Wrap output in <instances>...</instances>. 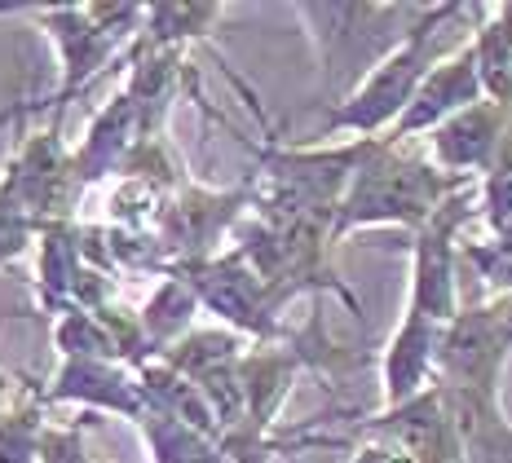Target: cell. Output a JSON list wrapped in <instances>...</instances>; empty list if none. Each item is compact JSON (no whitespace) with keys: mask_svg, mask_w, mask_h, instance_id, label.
Instances as JSON below:
<instances>
[{"mask_svg":"<svg viewBox=\"0 0 512 463\" xmlns=\"http://www.w3.org/2000/svg\"><path fill=\"white\" fill-rule=\"evenodd\" d=\"M49 402H80V406H93V411H115L137 424L146 411V389H142V375H133L124 362L67 358L49 389Z\"/></svg>","mask_w":512,"mask_h":463,"instance_id":"cell-10","label":"cell"},{"mask_svg":"<svg viewBox=\"0 0 512 463\" xmlns=\"http://www.w3.org/2000/svg\"><path fill=\"white\" fill-rule=\"evenodd\" d=\"M296 14L318 45L323 84L349 98L393 49L407 45L429 5H301Z\"/></svg>","mask_w":512,"mask_h":463,"instance_id":"cell-3","label":"cell"},{"mask_svg":"<svg viewBox=\"0 0 512 463\" xmlns=\"http://www.w3.org/2000/svg\"><path fill=\"white\" fill-rule=\"evenodd\" d=\"M486 98L482 89V67H477V49H473V36L460 40L451 53H446L437 67L424 75L420 93H415V102L407 106V115L398 120L393 128V142H415V137H429L437 133L446 120H455L460 111L468 106H477Z\"/></svg>","mask_w":512,"mask_h":463,"instance_id":"cell-7","label":"cell"},{"mask_svg":"<svg viewBox=\"0 0 512 463\" xmlns=\"http://www.w3.org/2000/svg\"><path fill=\"white\" fill-rule=\"evenodd\" d=\"M508 115H512V106L482 98L477 106L455 115V120H446L437 133H429V159L455 181L486 177L490 159L499 150V137L508 128Z\"/></svg>","mask_w":512,"mask_h":463,"instance_id":"cell-8","label":"cell"},{"mask_svg":"<svg viewBox=\"0 0 512 463\" xmlns=\"http://www.w3.org/2000/svg\"><path fill=\"white\" fill-rule=\"evenodd\" d=\"M437 393L464 450V463H512V419L499 406V393L451 389V384H437Z\"/></svg>","mask_w":512,"mask_h":463,"instance_id":"cell-11","label":"cell"},{"mask_svg":"<svg viewBox=\"0 0 512 463\" xmlns=\"http://www.w3.org/2000/svg\"><path fill=\"white\" fill-rule=\"evenodd\" d=\"M464 14H468V5H429V14H424V23L411 31L407 45L393 49L349 98H340L332 111H327L318 137L349 133L354 142L389 137L402 115H407V106L415 102L424 75L451 53L446 49V31H451V23Z\"/></svg>","mask_w":512,"mask_h":463,"instance_id":"cell-2","label":"cell"},{"mask_svg":"<svg viewBox=\"0 0 512 463\" xmlns=\"http://www.w3.org/2000/svg\"><path fill=\"white\" fill-rule=\"evenodd\" d=\"M256 463H265V459H256Z\"/></svg>","mask_w":512,"mask_h":463,"instance_id":"cell-18","label":"cell"},{"mask_svg":"<svg viewBox=\"0 0 512 463\" xmlns=\"http://www.w3.org/2000/svg\"><path fill=\"white\" fill-rule=\"evenodd\" d=\"M226 5H151L142 23L146 49H181L186 40L208 36L212 23H221Z\"/></svg>","mask_w":512,"mask_h":463,"instance_id":"cell-14","label":"cell"},{"mask_svg":"<svg viewBox=\"0 0 512 463\" xmlns=\"http://www.w3.org/2000/svg\"><path fill=\"white\" fill-rule=\"evenodd\" d=\"M36 23L53 36L62 53V93L58 106L98 75L115 49L133 31H142L146 9L137 5H67V9H36Z\"/></svg>","mask_w":512,"mask_h":463,"instance_id":"cell-5","label":"cell"},{"mask_svg":"<svg viewBox=\"0 0 512 463\" xmlns=\"http://www.w3.org/2000/svg\"><path fill=\"white\" fill-rule=\"evenodd\" d=\"M508 353H512V340L504 331V318H499L495 300H490V305H464V314L442 331L437 384L499 393V375H504Z\"/></svg>","mask_w":512,"mask_h":463,"instance_id":"cell-6","label":"cell"},{"mask_svg":"<svg viewBox=\"0 0 512 463\" xmlns=\"http://www.w3.org/2000/svg\"><path fill=\"white\" fill-rule=\"evenodd\" d=\"M477 212L486 217L490 234H508L512 230V115H508V128L499 137V150L490 159L486 177H482V195H477Z\"/></svg>","mask_w":512,"mask_h":463,"instance_id":"cell-15","label":"cell"},{"mask_svg":"<svg viewBox=\"0 0 512 463\" xmlns=\"http://www.w3.org/2000/svg\"><path fill=\"white\" fill-rule=\"evenodd\" d=\"M36 463H93L89 455H84V428H53V424H45Z\"/></svg>","mask_w":512,"mask_h":463,"instance_id":"cell-16","label":"cell"},{"mask_svg":"<svg viewBox=\"0 0 512 463\" xmlns=\"http://www.w3.org/2000/svg\"><path fill=\"white\" fill-rule=\"evenodd\" d=\"M195 314H199L195 283H190L181 269H173V274L155 287V296L142 305V314H137V322H142V336H146V349L164 358L177 340H186Z\"/></svg>","mask_w":512,"mask_h":463,"instance_id":"cell-12","label":"cell"},{"mask_svg":"<svg viewBox=\"0 0 512 463\" xmlns=\"http://www.w3.org/2000/svg\"><path fill=\"white\" fill-rule=\"evenodd\" d=\"M473 217V190H455L451 199L437 208V217L415 234L411 243V296L407 309L424 314L442 327H451L464 314V296H460V230Z\"/></svg>","mask_w":512,"mask_h":463,"instance_id":"cell-4","label":"cell"},{"mask_svg":"<svg viewBox=\"0 0 512 463\" xmlns=\"http://www.w3.org/2000/svg\"><path fill=\"white\" fill-rule=\"evenodd\" d=\"M349 463H415V455L402 441H393L384 433H358L354 450H349Z\"/></svg>","mask_w":512,"mask_h":463,"instance_id":"cell-17","label":"cell"},{"mask_svg":"<svg viewBox=\"0 0 512 463\" xmlns=\"http://www.w3.org/2000/svg\"><path fill=\"white\" fill-rule=\"evenodd\" d=\"M468 181L446 177L429 159V150H411V142H393V137H371L362 142V159L349 177L345 195L336 208L332 239H345L367 225H407L420 234L437 217L455 190Z\"/></svg>","mask_w":512,"mask_h":463,"instance_id":"cell-1","label":"cell"},{"mask_svg":"<svg viewBox=\"0 0 512 463\" xmlns=\"http://www.w3.org/2000/svg\"><path fill=\"white\" fill-rule=\"evenodd\" d=\"M442 322L424 314H402L398 331L384 344L380 380H384V411L407 406L420 393H429L437 384V349H442Z\"/></svg>","mask_w":512,"mask_h":463,"instance_id":"cell-9","label":"cell"},{"mask_svg":"<svg viewBox=\"0 0 512 463\" xmlns=\"http://www.w3.org/2000/svg\"><path fill=\"white\" fill-rule=\"evenodd\" d=\"M137 428H142L155 463H230L226 446L212 433H204V428L186 424V419H177L168 411H155V406H146Z\"/></svg>","mask_w":512,"mask_h":463,"instance_id":"cell-13","label":"cell"}]
</instances>
